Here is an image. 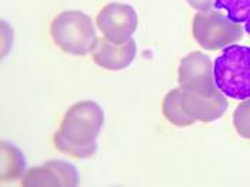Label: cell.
<instances>
[{
  "mask_svg": "<svg viewBox=\"0 0 250 187\" xmlns=\"http://www.w3.org/2000/svg\"><path fill=\"white\" fill-rule=\"evenodd\" d=\"M213 7L240 24L250 18V0H214Z\"/></svg>",
  "mask_w": 250,
  "mask_h": 187,
  "instance_id": "12",
  "label": "cell"
},
{
  "mask_svg": "<svg viewBox=\"0 0 250 187\" xmlns=\"http://www.w3.org/2000/svg\"><path fill=\"white\" fill-rule=\"evenodd\" d=\"M177 82L182 92L193 94H214L220 92L214 83L213 62L202 52H193L179 63Z\"/></svg>",
  "mask_w": 250,
  "mask_h": 187,
  "instance_id": "5",
  "label": "cell"
},
{
  "mask_svg": "<svg viewBox=\"0 0 250 187\" xmlns=\"http://www.w3.org/2000/svg\"><path fill=\"white\" fill-rule=\"evenodd\" d=\"M104 125V112L93 100H82L67 109L53 136L56 149L75 159H89L97 151V137Z\"/></svg>",
  "mask_w": 250,
  "mask_h": 187,
  "instance_id": "1",
  "label": "cell"
},
{
  "mask_svg": "<svg viewBox=\"0 0 250 187\" xmlns=\"http://www.w3.org/2000/svg\"><path fill=\"white\" fill-rule=\"evenodd\" d=\"M13 44V30L12 27L3 20L1 21V57L4 59L7 52L12 49Z\"/></svg>",
  "mask_w": 250,
  "mask_h": 187,
  "instance_id": "15",
  "label": "cell"
},
{
  "mask_svg": "<svg viewBox=\"0 0 250 187\" xmlns=\"http://www.w3.org/2000/svg\"><path fill=\"white\" fill-rule=\"evenodd\" d=\"M20 185L24 187H59L62 186L58 174L46 163L38 167L26 170L24 176L20 179Z\"/></svg>",
  "mask_w": 250,
  "mask_h": 187,
  "instance_id": "11",
  "label": "cell"
},
{
  "mask_svg": "<svg viewBox=\"0 0 250 187\" xmlns=\"http://www.w3.org/2000/svg\"><path fill=\"white\" fill-rule=\"evenodd\" d=\"M189 3V6H192L194 10L197 12H205L212 9L214 4V0H186Z\"/></svg>",
  "mask_w": 250,
  "mask_h": 187,
  "instance_id": "16",
  "label": "cell"
},
{
  "mask_svg": "<svg viewBox=\"0 0 250 187\" xmlns=\"http://www.w3.org/2000/svg\"><path fill=\"white\" fill-rule=\"evenodd\" d=\"M162 112L165 119L176 127H188L196 122L182 107V90L180 87L172 89L165 96L162 103Z\"/></svg>",
  "mask_w": 250,
  "mask_h": 187,
  "instance_id": "10",
  "label": "cell"
},
{
  "mask_svg": "<svg viewBox=\"0 0 250 187\" xmlns=\"http://www.w3.org/2000/svg\"><path fill=\"white\" fill-rule=\"evenodd\" d=\"M217 89L233 100L250 99V47L231 44L213 63Z\"/></svg>",
  "mask_w": 250,
  "mask_h": 187,
  "instance_id": "2",
  "label": "cell"
},
{
  "mask_svg": "<svg viewBox=\"0 0 250 187\" xmlns=\"http://www.w3.org/2000/svg\"><path fill=\"white\" fill-rule=\"evenodd\" d=\"M233 126L236 133L250 140V99L243 100L233 112Z\"/></svg>",
  "mask_w": 250,
  "mask_h": 187,
  "instance_id": "14",
  "label": "cell"
},
{
  "mask_svg": "<svg viewBox=\"0 0 250 187\" xmlns=\"http://www.w3.org/2000/svg\"><path fill=\"white\" fill-rule=\"evenodd\" d=\"M245 32H246V33L250 36V18L248 19V21L245 23Z\"/></svg>",
  "mask_w": 250,
  "mask_h": 187,
  "instance_id": "17",
  "label": "cell"
},
{
  "mask_svg": "<svg viewBox=\"0 0 250 187\" xmlns=\"http://www.w3.org/2000/svg\"><path fill=\"white\" fill-rule=\"evenodd\" d=\"M136 10L126 3H109L97 15L96 24L103 38L109 42L122 44L129 42L137 30Z\"/></svg>",
  "mask_w": 250,
  "mask_h": 187,
  "instance_id": "6",
  "label": "cell"
},
{
  "mask_svg": "<svg viewBox=\"0 0 250 187\" xmlns=\"http://www.w3.org/2000/svg\"><path fill=\"white\" fill-rule=\"evenodd\" d=\"M182 107L196 122L210 123L226 113L228 99L222 92L206 96L182 92Z\"/></svg>",
  "mask_w": 250,
  "mask_h": 187,
  "instance_id": "8",
  "label": "cell"
},
{
  "mask_svg": "<svg viewBox=\"0 0 250 187\" xmlns=\"http://www.w3.org/2000/svg\"><path fill=\"white\" fill-rule=\"evenodd\" d=\"M50 36L60 50L73 56L92 53L99 42L93 20L80 10L59 13L50 24Z\"/></svg>",
  "mask_w": 250,
  "mask_h": 187,
  "instance_id": "3",
  "label": "cell"
},
{
  "mask_svg": "<svg viewBox=\"0 0 250 187\" xmlns=\"http://www.w3.org/2000/svg\"><path fill=\"white\" fill-rule=\"evenodd\" d=\"M192 33L200 47L216 52L242 40L245 27L213 7L205 12H197L193 16Z\"/></svg>",
  "mask_w": 250,
  "mask_h": 187,
  "instance_id": "4",
  "label": "cell"
},
{
  "mask_svg": "<svg viewBox=\"0 0 250 187\" xmlns=\"http://www.w3.org/2000/svg\"><path fill=\"white\" fill-rule=\"evenodd\" d=\"M26 173V159L21 150L6 140H1V183L19 180Z\"/></svg>",
  "mask_w": 250,
  "mask_h": 187,
  "instance_id": "9",
  "label": "cell"
},
{
  "mask_svg": "<svg viewBox=\"0 0 250 187\" xmlns=\"http://www.w3.org/2000/svg\"><path fill=\"white\" fill-rule=\"evenodd\" d=\"M49 167L53 168V171L58 174L59 180L63 187H76L80 185V177L77 168L64 162V160H47L44 162Z\"/></svg>",
  "mask_w": 250,
  "mask_h": 187,
  "instance_id": "13",
  "label": "cell"
},
{
  "mask_svg": "<svg viewBox=\"0 0 250 187\" xmlns=\"http://www.w3.org/2000/svg\"><path fill=\"white\" fill-rule=\"evenodd\" d=\"M137 53V46L133 39L126 43L116 44L107 39H99L92 52V59L99 67L109 72H120L127 69Z\"/></svg>",
  "mask_w": 250,
  "mask_h": 187,
  "instance_id": "7",
  "label": "cell"
}]
</instances>
